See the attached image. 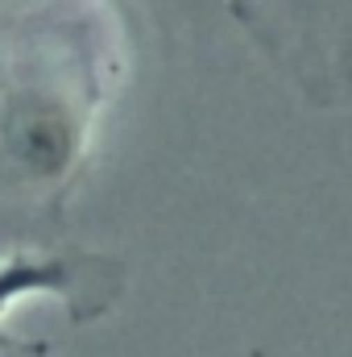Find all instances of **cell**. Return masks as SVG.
<instances>
[{
  "instance_id": "cell-1",
  "label": "cell",
  "mask_w": 352,
  "mask_h": 357,
  "mask_svg": "<svg viewBox=\"0 0 352 357\" xmlns=\"http://www.w3.org/2000/svg\"><path fill=\"white\" fill-rule=\"evenodd\" d=\"M112 79V21L91 8H42L0 29V167L58 187L83 158Z\"/></svg>"
},
{
  "instance_id": "cell-2",
  "label": "cell",
  "mask_w": 352,
  "mask_h": 357,
  "mask_svg": "<svg viewBox=\"0 0 352 357\" xmlns=\"http://www.w3.org/2000/svg\"><path fill=\"white\" fill-rule=\"evenodd\" d=\"M88 258H8L0 262V316L29 299V295H63V299H79V287L88 278Z\"/></svg>"
}]
</instances>
